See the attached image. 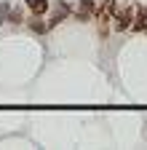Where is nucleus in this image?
I'll use <instances>...</instances> for the list:
<instances>
[{
    "label": "nucleus",
    "mask_w": 147,
    "mask_h": 150,
    "mask_svg": "<svg viewBox=\"0 0 147 150\" xmlns=\"http://www.w3.org/2000/svg\"><path fill=\"white\" fill-rule=\"evenodd\" d=\"M134 16H136V8H134V6H131V8H126L123 13H118V16H115V19H118V22H115V24H118V30L131 27V19H134Z\"/></svg>",
    "instance_id": "nucleus-1"
},
{
    "label": "nucleus",
    "mask_w": 147,
    "mask_h": 150,
    "mask_svg": "<svg viewBox=\"0 0 147 150\" xmlns=\"http://www.w3.org/2000/svg\"><path fill=\"white\" fill-rule=\"evenodd\" d=\"M27 6H30V11L35 16H40V13L48 11V0H27Z\"/></svg>",
    "instance_id": "nucleus-2"
},
{
    "label": "nucleus",
    "mask_w": 147,
    "mask_h": 150,
    "mask_svg": "<svg viewBox=\"0 0 147 150\" xmlns=\"http://www.w3.org/2000/svg\"><path fill=\"white\" fill-rule=\"evenodd\" d=\"M144 24H147V8L136 11V22H134V30H144Z\"/></svg>",
    "instance_id": "nucleus-3"
},
{
    "label": "nucleus",
    "mask_w": 147,
    "mask_h": 150,
    "mask_svg": "<svg viewBox=\"0 0 147 150\" xmlns=\"http://www.w3.org/2000/svg\"><path fill=\"white\" fill-rule=\"evenodd\" d=\"M94 13V3H91V0H83L80 3V11H78V16L83 19V16H91Z\"/></svg>",
    "instance_id": "nucleus-4"
},
{
    "label": "nucleus",
    "mask_w": 147,
    "mask_h": 150,
    "mask_svg": "<svg viewBox=\"0 0 147 150\" xmlns=\"http://www.w3.org/2000/svg\"><path fill=\"white\" fill-rule=\"evenodd\" d=\"M115 11V0H107V3H104V8L99 11V19H104V16H110V13H113Z\"/></svg>",
    "instance_id": "nucleus-5"
},
{
    "label": "nucleus",
    "mask_w": 147,
    "mask_h": 150,
    "mask_svg": "<svg viewBox=\"0 0 147 150\" xmlns=\"http://www.w3.org/2000/svg\"><path fill=\"white\" fill-rule=\"evenodd\" d=\"M62 16H64V6H56V8H53V22H59Z\"/></svg>",
    "instance_id": "nucleus-6"
},
{
    "label": "nucleus",
    "mask_w": 147,
    "mask_h": 150,
    "mask_svg": "<svg viewBox=\"0 0 147 150\" xmlns=\"http://www.w3.org/2000/svg\"><path fill=\"white\" fill-rule=\"evenodd\" d=\"M30 27H32L35 32H43V30H46V24H40V22H35V19H32V24H30Z\"/></svg>",
    "instance_id": "nucleus-7"
},
{
    "label": "nucleus",
    "mask_w": 147,
    "mask_h": 150,
    "mask_svg": "<svg viewBox=\"0 0 147 150\" xmlns=\"http://www.w3.org/2000/svg\"><path fill=\"white\" fill-rule=\"evenodd\" d=\"M144 30H147V24H144Z\"/></svg>",
    "instance_id": "nucleus-8"
}]
</instances>
